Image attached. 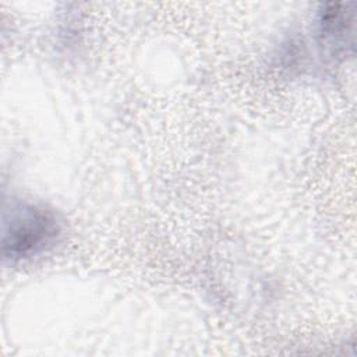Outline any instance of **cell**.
I'll use <instances>...</instances> for the list:
<instances>
[{"instance_id":"6da1fadb","label":"cell","mask_w":357,"mask_h":357,"mask_svg":"<svg viewBox=\"0 0 357 357\" xmlns=\"http://www.w3.org/2000/svg\"><path fill=\"white\" fill-rule=\"evenodd\" d=\"M60 236L57 216L38 205H17L4 216L3 254L13 261L45 252Z\"/></svg>"}]
</instances>
